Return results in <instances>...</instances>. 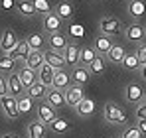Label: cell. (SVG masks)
Listing matches in <instances>:
<instances>
[{
  "label": "cell",
  "instance_id": "cell-1",
  "mask_svg": "<svg viewBox=\"0 0 146 138\" xmlns=\"http://www.w3.org/2000/svg\"><path fill=\"white\" fill-rule=\"evenodd\" d=\"M103 116H105V120L111 122V124H124V122H126L124 111H122L119 105H115V103H107V105H105Z\"/></svg>",
  "mask_w": 146,
  "mask_h": 138
},
{
  "label": "cell",
  "instance_id": "cell-2",
  "mask_svg": "<svg viewBox=\"0 0 146 138\" xmlns=\"http://www.w3.org/2000/svg\"><path fill=\"white\" fill-rule=\"evenodd\" d=\"M99 28H101V32H103L105 36H109V38H111V36L121 34L122 24H121V20H119L117 16H105V18H101Z\"/></svg>",
  "mask_w": 146,
  "mask_h": 138
},
{
  "label": "cell",
  "instance_id": "cell-3",
  "mask_svg": "<svg viewBox=\"0 0 146 138\" xmlns=\"http://www.w3.org/2000/svg\"><path fill=\"white\" fill-rule=\"evenodd\" d=\"M18 36H16V32L14 30H4L2 32V36H0V49H2V53L4 55H10L12 51H14V47L18 46Z\"/></svg>",
  "mask_w": 146,
  "mask_h": 138
},
{
  "label": "cell",
  "instance_id": "cell-4",
  "mask_svg": "<svg viewBox=\"0 0 146 138\" xmlns=\"http://www.w3.org/2000/svg\"><path fill=\"white\" fill-rule=\"evenodd\" d=\"M124 36H126V40L128 42H134V44H142L146 40V32H144V26L138 22L130 24V26H126L124 28Z\"/></svg>",
  "mask_w": 146,
  "mask_h": 138
},
{
  "label": "cell",
  "instance_id": "cell-5",
  "mask_svg": "<svg viewBox=\"0 0 146 138\" xmlns=\"http://www.w3.org/2000/svg\"><path fill=\"white\" fill-rule=\"evenodd\" d=\"M124 97H126V101L128 103H132V105H140L142 101H144V89L138 85V83H128L126 85V89H124Z\"/></svg>",
  "mask_w": 146,
  "mask_h": 138
},
{
  "label": "cell",
  "instance_id": "cell-6",
  "mask_svg": "<svg viewBox=\"0 0 146 138\" xmlns=\"http://www.w3.org/2000/svg\"><path fill=\"white\" fill-rule=\"evenodd\" d=\"M0 107H2V113L8 118H16V116L20 115V111H18V99H14L10 95H6V97L0 99Z\"/></svg>",
  "mask_w": 146,
  "mask_h": 138
},
{
  "label": "cell",
  "instance_id": "cell-7",
  "mask_svg": "<svg viewBox=\"0 0 146 138\" xmlns=\"http://www.w3.org/2000/svg\"><path fill=\"white\" fill-rule=\"evenodd\" d=\"M6 83H8V95L14 97V99L22 97V93L26 91L24 85H22V81H20V77H18V73H10V75H6Z\"/></svg>",
  "mask_w": 146,
  "mask_h": 138
},
{
  "label": "cell",
  "instance_id": "cell-8",
  "mask_svg": "<svg viewBox=\"0 0 146 138\" xmlns=\"http://www.w3.org/2000/svg\"><path fill=\"white\" fill-rule=\"evenodd\" d=\"M63 93H65V105H69V107H77L85 99L81 85H71V87H67Z\"/></svg>",
  "mask_w": 146,
  "mask_h": 138
},
{
  "label": "cell",
  "instance_id": "cell-9",
  "mask_svg": "<svg viewBox=\"0 0 146 138\" xmlns=\"http://www.w3.org/2000/svg\"><path fill=\"white\" fill-rule=\"evenodd\" d=\"M44 61L49 63L53 69H63L65 67V57H63V53L53 51V49H46V51H44Z\"/></svg>",
  "mask_w": 146,
  "mask_h": 138
},
{
  "label": "cell",
  "instance_id": "cell-10",
  "mask_svg": "<svg viewBox=\"0 0 146 138\" xmlns=\"http://www.w3.org/2000/svg\"><path fill=\"white\" fill-rule=\"evenodd\" d=\"M71 83V75L65 71V69H55V75H53V89H59V91H65Z\"/></svg>",
  "mask_w": 146,
  "mask_h": 138
},
{
  "label": "cell",
  "instance_id": "cell-11",
  "mask_svg": "<svg viewBox=\"0 0 146 138\" xmlns=\"http://www.w3.org/2000/svg\"><path fill=\"white\" fill-rule=\"evenodd\" d=\"M48 46H49V49H53V51L63 53V51H65V47L69 46V44H67V38H65L61 32H55V34H49Z\"/></svg>",
  "mask_w": 146,
  "mask_h": 138
},
{
  "label": "cell",
  "instance_id": "cell-12",
  "mask_svg": "<svg viewBox=\"0 0 146 138\" xmlns=\"http://www.w3.org/2000/svg\"><path fill=\"white\" fill-rule=\"evenodd\" d=\"M115 46L113 42H111V38L109 36H105V34H101V36H97L95 40H93V47H95V51H97V55H107L109 51H111V47Z\"/></svg>",
  "mask_w": 146,
  "mask_h": 138
},
{
  "label": "cell",
  "instance_id": "cell-13",
  "mask_svg": "<svg viewBox=\"0 0 146 138\" xmlns=\"http://www.w3.org/2000/svg\"><path fill=\"white\" fill-rule=\"evenodd\" d=\"M53 75H55V69L51 67L49 63L44 61V65L38 69V81L42 83V85H46V87H51L53 85Z\"/></svg>",
  "mask_w": 146,
  "mask_h": 138
},
{
  "label": "cell",
  "instance_id": "cell-14",
  "mask_svg": "<svg viewBox=\"0 0 146 138\" xmlns=\"http://www.w3.org/2000/svg\"><path fill=\"white\" fill-rule=\"evenodd\" d=\"M18 77H20L24 89H28V87H32L38 81V71H34V69H30L28 65H24V67H20V71H18Z\"/></svg>",
  "mask_w": 146,
  "mask_h": 138
},
{
  "label": "cell",
  "instance_id": "cell-15",
  "mask_svg": "<svg viewBox=\"0 0 146 138\" xmlns=\"http://www.w3.org/2000/svg\"><path fill=\"white\" fill-rule=\"evenodd\" d=\"M61 18L55 14V12H49L44 16V28H46V32L48 34H55V32H59V28H61Z\"/></svg>",
  "mask_w": 146,
  "mask_h": 138
},
{
  "label": "cell",
  "instance_id": "cell-16",
  "mask_svg": "<svg viewBox=\"0 0 146 138\" xmlns=\"http://www.w3.org/2000/svg\"><path fill=\"white\" fill-rule=\"evenodd\" d=\"M53 118H55V113H53V107L42 101V103L38 105V120H40L42 124H49V122H51Z\"/></svg>",
  "mask_w": 146,
  "mask_h": 138
},
{
  "label": "cell",
  "instance_id": "cell-17",
  "mask_svg": "<svg viewBox=\"0 0 146 138\" xmlns=\"http://www.w3.org/2000/svg\"><path fill=\"white\" fill-rule=\"evenodd\" d=\"M73 79V83L75 85H85L87 81H89V77H91V71L89 67H83V65H77V67H73V71L69 73Z\"/></svg>",
  "mask_w": 146,
  "mask_h": 138
},
{
  "label": "cell",
  "instance_id": "cell-18",
  "mask_svg": "<svg viewBox=\"0 0 146 138\" xmlns=\"http://www.w3.org/2000/svg\"><path fill=\"white\" fill-rule=\"evenodd\" d=\"M30 51H32V47L28 46L26 40H22V42H18V46L14 47V51L10 53V57H12L14 61H24L26 63V57L30 55Z\"/></svg>",
  "mask_w": 146,
  "mask_h": 138
},
{
  "label": "cell",
  "instance_id": "cell-19",
  "mask_svg": "<svg viewBox=\"0 0 146 138\" xmlns=\"http://www.w3.org/2000/svg\"><path fill=\"white\" fill-rule=\"evenodd\" d=\"M46 103L51 105V107H57V109L63 107L65 105V93L51 87V91H48V95H46Z\"/></svg>",
  "mask_w": 146,
  "mask_h": 138
},
{
  "label": "cell",
  "instance_id": "cell-20",
  "mask_svg": "<svg viewBox=\"0 0 146 138\" xmlns=\"http://www.w3.org/2000/svg\"><path fill=\"white\" fill-rule=\"evenodd\" d=\"M26 91H28V97H30V99H34V101H40V103H42V101L46 99V95H48V87H46V85H42L40 81H36V83H34L32 87H28Z\"/></svg>",
  "mask_w": 146,
  "mask_h": 138
},
{
  "label": "cell",
  "instance_id": "cell-21",
  "mask_svg": "<svg viewBox=\"0 0 146 138\" xmlns=\"http://www.w3.org/2000/svg\"><path fill=\"white\" fill-rule=\"evenodd\" d=\"M79 55H81V47H79V46H75V44H69V46L65 47V51H63L65 63H69L71 67L79 63Z\"/></svg>",
  "mask_w": 146,
  "mask_h": 138
},
{
  "label": "cell",
  "instance_id": "cell-22",
  "mask_svg": "<svg viewBox=\"0 0 146 138\" xmlns=\"http://www.w3.org/2000/svg\"><path fill=\"white\" fill-rule=\"evenodd\" d=\"M26 65H28L30 69H34V71H38V69L44 65V51L32 49V51H30V55L26 57Z\"/></svg>",
  "mask_w": 146,
  "mask_h": 138
},
{
  "label": "cell",
  "instance_id": "cell-23",
  "mask_svg": "<svg viewBox=\"0 0 146 138\" xmlns=\"http://www.w3.org/2000/svg\"><path fill=\"white\" fill-rule=\"evenodd\" d=\"M73 4L71 2H67V0H61V2H57V6H55V14L61 18V20H69L73 16Z\"/></svg>",
  "mask_w": 146,
  "mask_h": 138
},
{
  "label": "cell",
  "instance_id": "cell-24",
  "mask_svg": "<svg viewBox=\"0 0 146 138\" xmlns=\"http://www.w3.org/2000/svg\"><path fill=\"white\" fill-rule=\"evenodd\" d=\"M75 113L79 116H91L95 113V101H93V99H83V101L75 107Z\"/></svg>",
  "mask_w": 146,
  "mask_h": 138
},
{
  "label": "cell",
  "instance_id": "cell-25",
  "mask_svg": "<svg viewBox=\"0 0 146 138\" xmlns=\"http://www.w3.org/2000/svg\"><path fill=\"white\" fill-rule=\"evenodd\" d=\"M16 10L24 16V18H34L36 16V8L32 0H18L16 2Z\"/></svg>",
  "mask_w": 146,
  "mask_h": 138
},
{
  "label": "cell",
  "instance_id": "cell-26",
  "mask_svg": "<svg viewBox=\"0 0 146 138\" xmlns=\"http://www.w3.org/2000/svg\"><path fill=\"white\" fill-rule=\"evenodd\" d=\"M146 12V4L142 0H130V4H128V14L132 16V18H136V22H138V18H142Z\"/></svg>",
  "mask_w": 146,
  "mask_h": 138
},
{
  "label": "cell",
  "instance_id": "cell-27",
  "mask_svg": "<svg viewBox=\"0 0 146 138\" xmlns=\"http://www.w3.org/2000/svg\"><path fill=\"white\" fill-rule=\"evenodd\" d=\"M97 57V51L95 47H81V55H79V65L83 67H89L93 63V59Z\"/></svg>",
  "mask_w": 146,
  "mask_h": 138
},
{
  "label": "cell",
  "instance_id": "cell-28",
  "mask_svg": "<svg viewBox=\"0 0 146 138\" xmlns=\"http://www.w3.org/2000/svg\"><path fill=\"white\" fill-rule=\"evenodd\" d=\"M26 130H28V136L30 138H44V134H46V124H42L40 120H34V122H30L26 126Z\"/></svg>",
  "mask_w": 146,
  "mask_h": 138
},
{
  "label": "cell",
  "instance_id": "cell-29",
  "mask_svg": "<svg viewBox=\"0 0 146 138\" xmlns=\"http://www.w3.org/2000/svg\"><path fill=\"white\" fill-rule=\"evenodd\" d=\"M124 55H126V51H124V47H122V46H113V47H111V51L107 53V59H109L111 63H122Z\"/></svg>",
  "mask_w": 146,
  "mask_h": 138
},
{
  "label": "cell",
  "instance_id": "cell-30",
  "mask_svg": "<svg viewBox=\"0 0 146 138\" xmlns=\"http://www.w3.org/2000/svg\"><path fill=\"white\" fill-rule=\"evenodd\" d=\"M49 128H51V132H55V134H63V132H67L69 130V122L65 120V118H53L51 122H49Z\"/></svg>",
  "mask_w": 146,
  "mask_h": 138
},
{
  "label": "cell",
  "instance_id": "cell-31",
  "mask_svg": "<svg viewBox=\"0 0 146 138\" xmlns=\"http://www.w3.org/2000/svg\"><path fill=\"white\" fill-rule=\"evenodd\" d=\"M26 42H28V46L32 47V49H38V51H42V47H44V44H46L44 36L38 34V32H32V34L26 38Z\"/></svg>",
  "mask_w": 146,
  "mask_h": 138
},
{
  "label": "cell",
  "instance_id": "cell-32",
  "mask_svg": "<svg viewBox=\"0 0 146 138\" xmlns=\"http://www.w3.org/2000/svg\"><path fill=\"white\" fill-rule=\"evenodd\" d=\"M121 65L126 69V71H138V67H140V61H138L136 53H126Z\"/></svg>",
  "mask_w": 146,
  "mask_h": 138
},
{
  "label": "cell",
  "instance_id": "cell-33",
  "mask_svg": "<svg viewBox=\"0 0 146 138\" xmlns=\"http://www.w3.org/2000/svg\"><path fill=\"white\" fill-rule=\"evenodd\" d=\"M14 67H16V61H14L10 55H2V57H0V73H2V75L14 73Z\"/></svg>",
  "mask_w": 146,
  "mask_h": 138
},
{
  "label": "cell",
  "instance_id": "cell-34",
  "mask_svg": "<svg viewBox=\"0 0 146 138\" xmlns=\"http://www.w3.org/2000/svg\"><path fill=\"white\" fill-rule=\"evenodd\" d=\"M34 109V99H30V97H18V111H20V115H26V113H30Z\"/></svg>",
  "mask_w": 146,
  "mask_h": 138
},
{
  "label": "cell",
  "instance_id": "cell-35",
  "mask_svg": "<svg viewBox=\"0 0 146 138\" xmlns=\"http://www.w3.org/2000/svg\"><path fill=\"white\" fill-rule=\"evenodd\" d=\"M34 2V8H36V14H42V16H46L51 12V4H49L48 0H32Z\"/></svg>",
  "mask_w": 146,
  "mask_h": 138
},
{
  "label": "cell",
  "instance_id": "cell-36",
  "mask_svg": "<svg viewBox=\"0 0 146 138\" xmlns=\"http://www.w3.org/2000/svg\"><path fill=\"white\" fill-rule=\"evenodd\" d=\"M89 71H91V75H101L103 71H105V59L97 55L95 59H93V63L89 65Z\"/></svg>",
  "mask_w": 146,
  "mask_h": 138
},
{
  "label": "cell",
  "instance_id": "cell-37",
  "mask_svg": "<svg viewBox=\"0 0 146 138\" xmlns=\"http://www.w3.org/2000/svg\"><path fill=\"white\" fill-rule=\"evenodd\" d=\"M144 134L136 128V126H126L124 130H122V134H121V138H142Z\"/></svg>",
  "mask_w": 146,
  "mask_h": 138
},
{
  "label": "cell",
  "instance_id": "cell-38",
  "mask_svg": "<svg viewBox=\"0 0 146 138\" xmlns=\"http://www.w3.org/2000/svg\"><path fill=\"white\" fill-rule=\"evenodd\" d=\"M136 120H146V103L142 101L140 105H136Z\"/></svg>",
  "mask_w": 146,
  "mask_h": 138
},
{
  "label": "cell",
  "instance_id": "cell-39",
  "mask_svg": "<svg viewBox=\"0 0 146 138\" xmlns=\"http://www.w3.org/2000/svg\"><path fill=\"white\" fill-rule=\"evenodd\" d=\"M136 57L140 61V65H146V44H140L136 49Z\"/></svg>",
  "mask_w": 146,
  "mask_h": 138
},
{
  "label": "cell",
  "instance_id": "cell-40",
  "mask_svg": "<svg viewBox=\"0 0 146 138\" xmlns=\"http://www.w3.org/2000/svg\"><path fill=\"white\" fill-rule=\"evenodd\" d=\"M8 95V83H6V75H0V99Z\"/></svg>",
  "mask_w": 146,
  "mask_h": 138
},
{
  "label": "cell",
  "instance_id": "cell-41",
  "mask_svg": "<svg viewBox=\"0 0 146 138\" xmlns=\"http://www.w3.org/2000/svg\"><path fill=\"white\" fill-rule=\"evenodd\" d=\"M0 8L6 10V12L12 10V8H14V0H2V2H0Z\"/></svg>",
  "mask_w": 146,
  "mask_h": 138
},
{
  "label": "cell",
  "instance_id": "cell-42",
  "mask_svg": "<svg viewBox=\"0 0 146 138\" xmlns=\"http://www.w3.org/2000/svg\"><path fill=\"white\" fill-rule=\"evenodd\" d=\"M136 128H138L142 134H146V120H138V122H136Z\"/></svg>",
  "mask_w": 146,
  "mask_h": 138
},
{
  "label": "cell",
  "instance_id": "cell-43",
  "mask_svg": "<svg viewBox=\"0 0 146 138\" xmlns=\"http://www.w3.org/2000/svg\"><path fill=\"white\" fill-rule=\"evenodd\" d=\"M138 73H140L142 81H146V65H140V67H138Z\"/></svg>",
  "mask_w": 146,
  "mask_h": 138
},
{
  "label": "cell",
  "instance_id": "cell-44",
  "mask_svg": "<svg viewBox=\"0 0 146 138\" xmlns=\"http://www.w3.org/2000/svg\"><path fill=\"white\" fill-rule=\"evenodd\" d=\"M0 138H20L18 134H14V132H6V134H2Z\"/></svg>",
  "mask_w": 146,
  "mask_h": 138
},
{
  "label": "cell",
  "instance_id": "cell-45",
  "mask_svg": "<svg viewBox=\"0 0 146 138\" xmlns=\"http://www.w3.org/2000/svg\"><path fill=\"white\" fill-rule=\"evenodd\" d=\"M144 103H146V97H144Z\"/></svg>",
  "mask_w": 146,
  "mask_h": 138
},
{
  "label": "cell",
  "instance_id": "cell-46",
  "mask_svg": "<svg viewBox=\"0 0 146 138\" xmlns=\"http://www.w3.org/2000/svg\"><path fill=\"white\" fill-rule=\"evenodd\" d=\"M144 32H146V26H144Z\"/></svg>",
  "mask_w": 146,
  "mask_h": 138
}]
</instances>
